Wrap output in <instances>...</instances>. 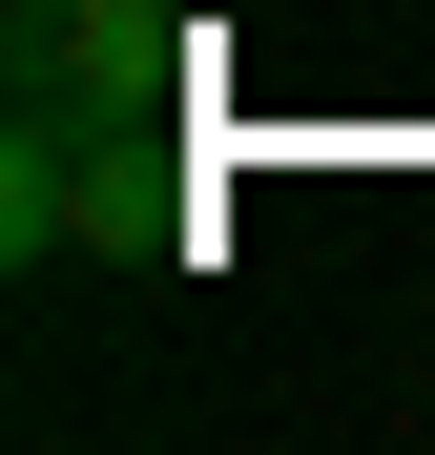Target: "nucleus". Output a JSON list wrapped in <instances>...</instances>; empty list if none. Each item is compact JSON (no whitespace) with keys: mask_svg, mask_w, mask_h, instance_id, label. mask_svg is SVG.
I'll list each match as a JSON object with an SVG mask.
<instances>
[{"mask_svg":"<svg viewBox=\"0 0 435 455\" xmlns=\"http://www.w3.org/2000/svg\"><path fill=\"white\" fill-rule=\"evenodd\" d=\"M0 62H21V104H62L84 145H166V104H187V21L166 0H21Z\"/></svg>","mask_w":435,"mask_h":455,"instance_id":"nucleus-1","label":"nucleus"}]
</instances>
